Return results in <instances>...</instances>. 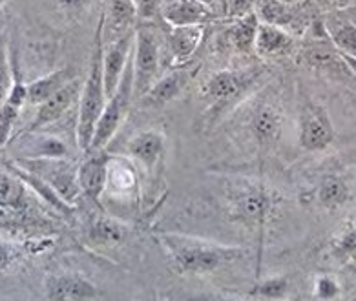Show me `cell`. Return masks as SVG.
<instances>
[{
    "instance_id": "6da1fadb",
    "label": "cell",
    "mask_w": 356,
    "mask_h": 301,
    "mask_svg": "<svg viewBox=\"0 0 356 301\" xmlns=\"http://www.w3.org/2000/svg\"><path fill=\"white\" fill-rule=\"evenodd\" d=\"M170 267L181 276H207L245 258L243 247H230L188 234L166 232L157 236Z\"/></svg>"
},
{
    "instance_id": "7a4b0ae2",
    "label": "cell",
    "mask_w": 356,
    "mask_h": 301,
    "mask_svg": "<svg viewBox=\"0 0 356 301\" xmlns=\"http://www.w3.org/2000/svg\"><path fill=\"white\" fill-rule=\"evenodd\" d=\"M103 17H101L97 31H95V46H93L92 51V60H90L88 77L84 81L83 88H81V95H79L75 139H77L79 148L83 152L90 150L93 131H95L99 117L103 113L108 101L103 75Z\"/></svg>"
},
{
    "instance_id": "3957f363",
    "label": "cell",
    "mask_w": 356,
    "mask_h": 301,
    "mask_svg": "<svg viewBox=\"0 0 356 301\" xmlns=\"http://www.w3.org/2000/svg\"><path fill=\"white\" fill-rule=\"evenodd\" d=\"M264 75V70L250 66L243 70H221L212 73L201 88V95L210 102L212 112L221 113L243 99Z\"/></svg>"
},
{
    "instance_id": "277c9868",
    "label": "cell",
    "mask_w": 356,
    "mask_h": 301,
    "mask_svg": "<svg viewBox=\"0 0 356 301\" xmlns=\"http://www.w3.org/2000/svg\"><path fill=\"white\" fill-rule=\"evenodd\" d=\"M161 37L150 26L136 28L132 51L134 97L141 99L161 77Z\"/></svg>"
},
{
    "instance_id": "5b68a950",
    "label": "cell",
    "mask_w": 356,
    "mask_h": 301,
    "mask_svg": "<svg viewBox=\"0 0 356 301\" xmlns=\"http://www.w3.org/2000/svg\"><path fill=\"white\" fill-rule=\"evenodd\" d=\"M134 99V68H132V58L130 64L127 66V72L122 75L121 83H119L118 90L113 93L112 97L106 101L103 113L99 117L97 127L93 131L92 145H90L88 152L95 150H104L113 137L118 136L119 128L122 127V122L127 119L130 104Z\"/></svg>"
},
{
    "instance_id": "8992f818",
    "label": "cell",
    "mask_w": 356,
    "mask_h": 301,
    "mask_svg": "<svg viewBox=\"0 0 356 301\" xmlns=\"http://www.w3.org/2000/svg\"><path fill=\"white\" fill-rule=\"evenodd\" d=\"M229 209L232 218L258 229L267 223L273 209V197L261 183L238 181L229 190Z\"/></svg>"
},
{
    "instance_id": "52a82bcc",
    "label": "cell",
    "mask_w": 356,
    "mask_h": 301,
    "mask_svg": "<svg viewBox=\"0 0 356 301\" xmlns=\"http://www.w3.org/2000/svg\"><path fill=\"white\" fill-rule=\"evenodd\" d=\"M298 137L305 152L316 154L327 150L334 141V127L325 108L312 101H303L298 113Z\"/></svg>"
},
{
    "instance_id": "ba28073f",
    "label": "cell",
    "mask_w": 356,
    "mask_h": 301,
    "mask_svg": "<svg viewBox=\"0 0 356 301\" xmlns=\"http://www.w3.org/2000/svg\"><path fill=\"white\" fill-rule=\"evenodd\" d=\"M22 168L33 172L44 179L59 194L60 200L72 206L75 195L81 192L77 183V170L68 159H22Z\"/></svg>"
},
{
    "instance_id": "9c48e42d",
    "label": "cell",
    "mask_w": 356,
    "mask_h": 301,
    "mask_svg": "<svg viewBox=\"0 0 356 301\" xmlns=\"http://www.w3.org/2000/svg\"><path fill=\"white\" fill-rule=\"evenodd\" d=\"M134 40H136V29L130 33H124L118 39L103 40V75H104V90L108 99L112 97L122 75L127 72L134 51Z\"/></svg>"
},
{
    "instance_id": "30bf717a",
    "label": "cell",
    "mask_w": 356,
    "mask_h": 301,
    "mask_svg": "<svg viewBox=\"0 0 356 301\" xmlns=\"http://www.w3.org/2000/svg\"><path fill=\"white\" fill-rule=\"evenodd\" d=\"M46 301H93L101 291L88 277L77 272L51 274L46 277Z\"/></svg>"
},
{
    "instance_id": "8fae6325",
    "label": "cell",
    "mask_w": 356,
    "mask_h": 301,
    "mask_svg": "<svg viewBox=\"0 0 356 301\" xmlns=\"http://www.w3.org/2000/svg\"><path fill=\"white\" fill-rule=\"evenodd\" d=\"M28 210L30 200L24 183H20L19 175L0 172V227L24 223Z\"/></svg>"
},
{
    "instance_id": "7c38bea8",
    "label": "cell",
    "mask_w": 356,
    "mask_h": 301,
    "mask_svg": "<svg viewBox=\"0 0 356 301\" xmlns=\"http://www.w3.org/2000/svg\"><path fill=\"white\" fill-rule=\"evenodd\" d=\"M88 157L79 165L77 183L79 190L88 200L99 204L108 186V168H110V157L104 150L86 152Z\"/></svg>"
},
{
    "instance_id": "4fadbf2b",
    "label": "cell",
    "mask_w": 356,
    "mask_h": 301,
    "mask_svg": "<svg viewBox=\"0 0 356 301\" xmlns=\"http://www.w3.org/2000/svg\"><path fill=\"white\" fill-rule=\"evenodd\" d=\"M159 17L166 26H205L216 19V11L197 0H163Z\"/></svg>"
},
{
    "instance_id": "5bb4252c",
    "label": "cell",
    "mask_w": 356,
    "mask_h": 301,
    "mask_svg": "<svg viewBox=\"0 0 356 301\" xmlns=\"http://www.w3.org/2000/svg\"><path fill=\"white\" fill-rule=\"evenodd\" d=\"M79 95H81V88H79L77 81L72 79L70 83L60 88L59 92L54 93L48 101L39 104V112L30 124V131H37L63 119L70 112V108L74 106L75 102H79Z\"/></svg>"
},
{
    "instance_id": "9a60e30c",
    "label": "cell",
    "mask_w": 356,
    "mask_h": 301,
    "mask_svg": "<svg viewBox=\"0 0 356 301\" xmlns=\"http://www.w3.org/2000/svg\"><path fill=\"white\" fill-rule=\"evenodd\" d=\"M261 24H270L282 28L289 33L302 28V4L287 0H258L254 10Z\"/></svg>"
},
{
    "instance_id": "2e32d148",
    "label": "cell",
    "mask_w": 356,
    "mask_h": 301,
    "mask_svg": "<svg viewBox=\"0 0 356 301\" xmlns=\"http://www.w3.org/2000/svg\"><path fill=\"white\" fill-rule=\"evenodd\" d=\"M205 37V26H168L165 33V44L174 66H181L191 60Z\"/></svg>"
},
{
    "instance_id": "e0dca14e",
    "label": "cell",
    "mask_w": 356,
    "mask_h": 301,
    "mask_svg": "<svg viewBox=\"0 0 356 301\" xmlns=\"http://www.w3.org/2000/svg\"><path fill=\"white\" fill-rule=\"evenodd\" d=\"M128 154L148 172L161 165L166 154V137L159 130H143L128 143Z\"/></svg>"
},
{
    "instance_id": "ac0fdd59",
    "label": "cell",
    "mask_w": 356,
    "mask_h": 301,
    "mask_svg": "<svg viewBox=\"0 0 356 301\" xmlns=\"http://www.w3.org/2000/svg\"><path fill=\"white\" fill-rule=\"evenodd\" d=\"M282 127L283 115L274 104H261L252 112L250 131H252L254 141L265 150L278 145L282 137Z\"/></svg>"
},
{
    "instance_id": "d6986e66",
    "label": "cell",
    "mask_w": 356,
    "mask_h": 301,
    "mask_svg": "<svg viewBox=\"0 0 356 301\" xmlns=\"http://www.w3.org/2000/svg\"><path fill=\"white\" fill-rule=\"evenodd\" d=\"M137 13L132 0H108L103 15V40L118 39L136 29Z\"/></svg>"
},
{
    "instance_id": "ffe728a7",
    "label": "cell",
    "mask_w": 356,
    "mask_h": 301,
    "mask_svg": "<svg viewBox=\"0 0 356 301\" xmlns=\"http://www.w3.org/2000/svg\"><path fill=\"white\" fill-rule=\"evenodd\" d=\"M351 186L346 181V177L338 174L323 175L322 181L318 183L314 192H312V201L329 212H337V210L343 209L351 201Z\"/></svg>"
},
{
    "instance_id": "44dd1931",
    "label": "cell",
    "mask_w": 356,
    "mask_h": 301,
    "mask_svg": "<svg viewBox=\"0 0 356 301\" xmlns=\"http://www.w3.org/2000/svg\"><path fill=\"white\" fill-rule=\"evenodd\" d=\"M294 48V35L282 28L259 22L256 40H254V54L264 58H278L289 55Z\"/></svg>"
},
{
    "instance_id": "7402d4cb",
    "label": "cell",
    "mask_w": 356,
    "mask_h": 301,
    "mask_svg": "<svg viewBox=\"0 0 356 301\" xmlns=\"http://www.w3.org/2000/svg\"><path fill=\"white\" fill-rule=\"evenodd\" d=\"M186 83H188L186 72H183V70H172V72L165 73V75L157 79L154 86L143 95V104L154 108L165 106V104L176 101L179 97L183 90H185Z\"/></svg>"
},
{
    "instance_id": "603a6c76",
    "label": "cell",
    "mask_w": 356,
    "mask_h": 301,
    "mask_svg": "<svg viewBox=\"0 0 356 301\" xmlns=\"http://www.w3.org/2000/svg\"><path fill=\"white\" fill-rule=\"evenodd\" d=\"M127 236V225L118 221L115 218H108V215L93 218L86 229V238L90 243L99 245V247H112V245L122 243Z\"/></svg>"
},
{
    "instance_id": "cb8c5ba5",
    "label": "cell",
    "mask_w": 356,
    "mask_h": 301,
    "mask_svg": "<svg viewBox=\"0 0 356 301\" xmlns=\"http://www.w3.org/2000/svg\"><path fill=\"white\" fill-rule=\"evenodd\" d=\"M259 20L256 13H250L247 17L236 19L230 22L227 29V40L238 54H252L254 40L258 33Z\"/></svg>"
},
{
    "instance_id": "d4e9b609",
    "label": "cell",
    "mask_w": 356,
    "mask_h": 301,
    "mask_svg": "<svg viewBox=\"0 0 356 301\" xmlns=\"http://www.w3.org/2000/svg\"><path fill=\"white\" fill-rule=\"evenodd\" d=\"M70 81H72V77H70V72L66 68L55 70L44 77L35 79V81L28 83V102L39 106L44 101H48L54 93L59 92L60 88Z\"/></svg>"
},
{
    "instance_id": "484cf974",
    "label": "cell",
    "mask_w": 356,
    "mask_h": 301,
    "mask_svg": "<svg viewBox=\"0 0 356 301\" xmlns=\"http://www.w3.org/2000/svg\"><path fill=\"white\" fill-rule=\"evenodd\" d=\"M68 145L54 136L33 137L22 152V159H68Z\"/></svg>"
},
{
    "instance_id": "4316f807",
    "label": "cell",
    "mask_w": 356,
    "mask_h": 301,
    "mask_svg": "<svg viewBox=\"0 0 356 301\" xmlns=\"http://www.w3.org/2000/svg\"><path fill=\"white\" fill-rule=\"evenodd\" d=\"M323 28L340 55L356 57V24H353L351 20L331 17L323 22Z\"/></svg>"
},
{
    "instance_id": "83f0119b",
    "label": "cell",
    "mask_w": 356,
    "mask_h": 301,
    "mask_svg": "<svg viewBox=\"0 0 356 301\" xmlns=\"http://www.w3.org/2000/svg\"><path fill=\"white\" fill-rule=\"evenodd\" d=\"M252 298L265 301H280L289 294V279L283 276H273L261 279L249 291Z\"/></svg>"
},
{
    "instance_id": "f1b7e54d",
    "label": "cell",
    "mask_w": 356,
    "mask_h": 301,
    "mask_svg": "<svg viewBox=\"0 0 356 301\" xmlns=\"http://www.w3.org/2000/svg\"><path fill=\"white\" fill-rule=\"evenodd\" d=\"M256 2H258V0H220V2H218L220 8L214 10L216 17H221V19H227L232 22V20L241 19V17H247V15L254 13V10H256Z\"/></svg>"
},
{
    "instance_id": "f546056e",
    "label": "cell",
    "mask_w": 356,
    "mask_h": 301,
    "mask_svg": "<svg viewBox=\"0 0 356 301\" xmlns=\"http://www.w3.org/2000/svg\"><path fill=\"white\" fill-rule=\"evenodd\" d=\"M332 254L341 261H351L356 258V225L349 227L346 232H341L337 243L332 245Z\"/></svg>"
},
{
    "instance_id": "4dcf8cb0",
    "label": "cell",
    "mask_w": 356,
    "mask_h": 301,
    "mask_svg": "<svg viewBox=\"0 0 356 301\" xmlns=\"http://www.w3.org/2000/svg\"><path fill=\"white\" fill-rule=\"evenodd\" d=\"M312 291L320 301H332L340 296L341 285L334 276H318L314 279Z\"/></svg>"
},
{
    "instance_id": "1f68e13d",
    "label": "cell",
    "mask_w": 356,
    "mask_h": 301,
    "mask_svg": "<svg viewBox=\"0 0 356 301\" xmlns=\"http://www.w3.org/2000/svg\"><path fill=\"white\" fill-rule=\"evenodd\" d=\"M19 108L11 106L8 102H4L0 106V148H4L8 145L11 137V131L15 128L17 117H19Z\"/></svg>"
},
{
    "instance_id": "d6a6232c",
    "label": "cell",
    "mask_w": 356,
    "mask_h": 301,
    "mask_svg": "<svg viewBox=\"0 0 356 301\" xmlns=\"http://www.w3.org/2000/svg\"><path fill=\"white\" fill-rule=\"evenodd\" d=\"M11 79H13V73H11V58L8 57L4 48H0V106L8 99V93H10L11 88Z\"/></svg>"
},
{
    "instance_id": "836d02e7",
    "label": "cell",
    "mask_w": 356,
    "mask_h": 301,
    "mask_svg": "<svg viewBox=\"0 0 356 301\" xmlns=\"http://www.w3.org/2000/svg\"><path fill=\"white\" fill-rule=\"evenodd\" d=\"M136 6L137 20L143 22H152L159 17V10H161L163 0H132Z\"/></svg>"
},
{
    "instance_id": "e575fe53",
    "label": "cell",
    "mask_w": 356,
    "mask_h": 301,
    "mask_svg": "<svg viewBox=\"0 0 356 301\" xmlns=\"http://www.w3.org/2000/svg\"><path fill=\"white\" fill-rule=\"evenodd\" d=\"M19 258H20L19 247L10 243H2V241H0V272H2V270H8L10 267H13Z\"/></svg>"
},
{
    "instance_id": "d590c367",
    "label": "cell",
    "mask_w": 356,
    "mask_h": 301,
    "mask_svg": "<svg viewBox=\"0 0 356 301\" xmlns=\"http://www.w3.org/2000/svg\"><path fill=\"white\" fill-rule=\"evenodd\" d=\"M88 4H90V0H57L59 10L66 15L83 13Z\"/></svg>"
},
{
    "instance_id": "8d00e7d4",
    "label": "cell",
    "mask_w": 356,
    "mask_h": 301,
    "mask_svg": "<svg viewBox=\"0 0 356 301\" xmlns=\"http://www.w3.org/2000/svg\"><path fill=\"white\" fill-rule=\"evenodd\" d=\"M353 2L355 0H318V4L323 6V8H329V10H346Z\"/></svg>"
},
{
    "instance_id": "74e56055",
    "label": "cell",
    "mask_w": 356,
    "mask_h": 301,
    "mask_svg": "<svg viewBox=\"0 0 356 301\" xmlns=\"http://www.w3.org/2000/svg\"><path fill=\"white\" fill-rule=\"evenodd\" d=\"M191 301H241L236 298L223 296V294H200V296L192 298Z\"/></svg>"
},
{
    "instance_id": "f35d334b",
    "label": "cell",
    "mask_w": 356,
    "mask_h": 301,
    "mask_svg": "<svg viewBox=\"0 0 356 301\" xmlns=\"http://www.w3.org/2000/svg\"><path fill=\"white\" fill-rule=\"evenodd\" d=\"M343 63L347 64V68L351 70V73L356 77V57H349V55H341Z\"/></svg>"
},
{
    "instance_id": "ab89813d",
    "label": "cell",
    "mask_w": 356,
    "mask_h": 301,
    "mask_svg": "<svg viewBox=\"0 0 356 301\" xmlns=\"http://www.w3.org/2000/svg\"><path fill=\"white\" fill-rule=\"evenodd\" d=\"M197 2H201V4H205V6H210L212 10H214V6L220 2V0H197Z\"/></svg>"
},
{
    "instance_id": "60d3db41",
    "label": "cell",
    "mask_w": 356,
    "mask_h": 301,
    "mask_svg": "<svg viewBox=\"0 0 356 301\" xmlns=\"http://www.w3.org/2000/svg\"><path fill=\"white\" fill-rule=\"evenodd\" d=\"M287 2H298V4H302V2H305V0H287Z\"/></svg>"
},
{
    "instance_id": "b9f144b4",
    "label": "cell",
    "mask_w": 356,
    "mask_h": 301,
    "mask_svg": "<svg viewBox=\"0 0 356 301\" xmlns=\"http://www.w3.org/2000/svg\"><path fill=\"white\" fill-rule=\"evenodd\" d=\"M2 4H4V0H0V6H2Z\"/></svg>"
}]
</instances>
